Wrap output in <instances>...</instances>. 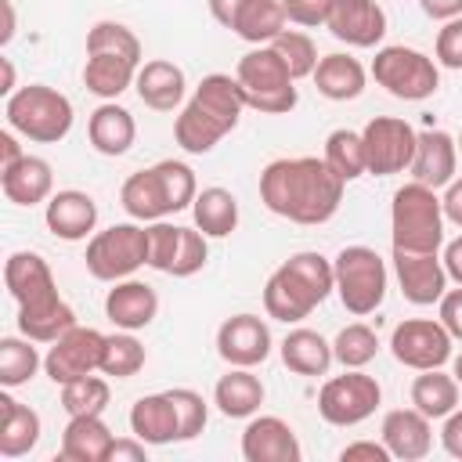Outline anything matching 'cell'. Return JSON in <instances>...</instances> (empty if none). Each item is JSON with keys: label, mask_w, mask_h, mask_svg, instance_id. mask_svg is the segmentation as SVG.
<instances>
[{"label": "cell", "mask_w": 462, "mask_h": 462, "mask_svg": "<svg viewBox=\"0 0 462 462\" xmlns=\"http://www.w3.org/2000/svg\"><path fill=\"white\" fill-rule=\"evenodd\" d=\"M346 180L336 177V170L318 155H296V159H274L260 173V202L292 224H325L336 217L343 202Z\"/></svg>", "instance_id": "6da1fadb"}, {"label": "cell", "mask_w": 462, "mask_h": 462, "mask_svg": "<svg viewBox=\"0 0 462 462\" xmlns=\"http://www.w3.org/2000/svg\"><path fill=\"white\" fill-rule=\"evenodd\" d=\"M4 282L18 303V332L32 343H54L76 325V310L58 296L51 263L40 253H11L4 263Z\"/></svg>", "instance_id": "7a4b0ae2"}, {"label": "cell", "mask_w": 462, "mask_h": 462, "mask_svg": "<svg viewBox=\"0 0 462 462\" xmlns=\"http://www.w3.org/2000/svg\"><path fill=\"white\" fill-rule=\"evenodd\" d=\"M242 112H245L242 83L227 72H209L202 76V83L173 119V137L188 155H206L238 126Z\"/></svg>", "instance_id": "3957f363"}, {"label": "cell", "mask_w": 462, "mask_h": 462, "mask_svg": "<svg viewBox=\"0 0 462 462\" xmlns=\"http://www.w3.org/2000/svg\"><path fill=\"white\" fill-rule=\"evenodd\" d=\"M336 289V271L332 260H325L314 249L292 253L263 285V310L274 321L296 325L303 321L314 307H321Z\"/></svg>", "instance_id": "277c9868"}, {"label": "cell", "mask_w": 462, "mask_h": 462, "mask_svg": "<svg viewBox=\"0 0 462 462\" xmlns=\"http://www.w3.org/2000/svg\"><path fill=\"white\" fill-rule=\"evenodd\" d=\"M390 238L393 249H408V253H437L444 245V206L437 188L411 180L393 191Z\"/></svg>", "instance_id": "5b68a950"}, {"label": "cell", "mask_w": 462, "mask_h": 462, "mask_svg": "<svg viewBox=\"0 0 462 462\" xmlns=\"http://www.w3.org/2000/svg\"><path fill=\"white\" fill-rule=\"evenodd\" d=\"M4 116H7V126L25 137V141H36V144H58L69 137L72 130V101L47 87V83H25L18 87L7 105H4Z\"/></svg>", "instance_id": "8992f818"}, {"label": "cell", "mask_w": 462, "mask_h": 462, "mask_svg": "<svg viewBox=\"0 0 462 462\" xmlns=\"http://www.w3.org/2000/svg\"><path fill=\"white\" fill-rule=\"evenodd\" d=\"M235 79L245 90V108L263 112V116H285L296 108L300 94H296V79L289 72V65L282 61V54L271 43L253 47L249 54L238 58L235 65Z\"/></svg>", "instance_id": "52a82bcc"}, {"label": "cell", "mask_w": 462, "mask_h": 462, "mask_svg": "<svg viewBox=\"0 0 462 462\" xmlns=\"http://www.w3.org/2000/svg\"><path fill=\"white\" fill-rule=\"evenodd\" d=\"M332 271H336L339 303L354 318L375 314L383 307L390 274H386V260L372 245H343L332 260Z\"/></svg>", "instance_id": "ba28073f"}, {"label": "cell", "mask_w": 462, "mask_h": 462, "mask_svg": "<svg viewBox=\"0 0 462 462\" xmlns=\"http://www.w3.org/2000/svg\"><path fill=\"white\" fill-rule=\"evenodd\" d=\"M372 79L397 101H426L440 87V65H437V58H430L415 47L390 43V47L375 51Z\"/></svg>", "instance_id": "9c48e42d"}, {"label": "cell", "mask_w": 462, "mask_h": 462, "mask_svg": "<svg viewBox=\"0 0 462 462\" xmlns=\"http://www.w3.org/2000/svg\"><path fill=\"white\" fill-rule=\"evenodd\" d=\"M83 263H87L90 278H97V282L130 278L137 267L148 263V227H141V220H126V224H112V227L90 235Z\"/></svg>", "instance_id": "30bf717a"}, {"label": "cell", "mask_w": 462, "mask_h": 462, "mask_svg": "<svg viewBox=\"0 0 462 462\" xmlns=\"http://www.w3.org/2000/svg\"><path fill=\"white\" fill-rule=\"evenodd\" d=\"M383 401V390L375 383V375L361 372V368H343V375H332L321 393H318V415L328 422V426H357L365 419L375 415Z\"/></svg>", "instance_id": "8fae6325"}, {"label": "cell", "mask_w": 462, "mask_h": 462, "mask_svg": "<svg viewBox=\"0 0 462 462\" xmlns=\"http://www.w3.org/2000/svg\"><path fill=\"white\" fill-rule=\"evenodd\" d=\"M451 332L440 325V318H404L390 336V354L397 365L411 372L440 368L451 361Z\"/></svg>", "instance_id": "7c38bea8"}, {"label": "cell", "mask_w": 462, "mask_h": 462, "mask_svg": "<svg viewBox=\"0 0 462 462\" xmlns=\"http://www.w3.org/2000/svg\"><path fill=\"white\" fill-rule=\"evenodd\" d=\"M361 141H365L368 173H375V177L404 173L415 159V130H411V123H404L397 116L368 119L361 130Z\"/></svg>", "instance_id": "4fadbf2b"}, {"label": "cell", "mask_w": 462, "mask_h": 462, "mask_svg": "<svg viewBox=\"0 0 462 462\" xmlns=\"http://www.w3.org/2000/svg\"><path fill=\"white\" fill-rule=\"evenodd\" d=\"M105 332L97 328H83V325H72L65 336H58L51 343V350L43 354V372L54 386H65L79 375H90V372H101V354H105Z\"/></svg>", "instance_id": "5bb4252c"}, {"label": "cell", "mask_w": 462, "mask_h": 462, "mask_svg": "<svg viewBox=\"0 0 462 462\" xmlns=\"http://www.w3.org/2000/svg\"><path fill=\"white\" fill-rule=\"evenodd\" d=\"M271 328L256 314H231L217 328V354L235 368H256L271 357Z\"/></svg>", "instance_id": "9a60e30c"}, {"label": "cell", "mask_w": 462, "mask_h": 462, "mask_svg": "<svg viewBox=\"0 0 462 462\" xmlns=\"http://www.w3.org/2000/svg\"><path fill=\"white\" fill-rule=\"evenodd\" d=\"M325 29L346 47H379L386 36V11L375 0H332Z\"/></svg>", "instance_id": "2e32d148"}, {"label": "cell", "mask_w": 462, "mask_h": 462, "mask_svg": "<svg viewBox=\"0 0 462 462\" xmlns=\"http://www.w3.org/2000/svg\"><path fill=\"white\" fill-rule=\"evenodd\" d=\"M393 274H397L404 300L415 307L440 303V296L448 292V271H444V260L437 253L393 249Z\"/></svg>", "instance_id": "e0dca14e"}, {"label": "cell", "mask_w": 462, "mask_h": 462, "mask_svg": "<svg viewBox=\"0 0 462 462\" xmlns=\"http://www.w3.org/2000/svg\"><path fill=\"white\" fill-rule=\"evenodd\" d=\"M242 458L245 462H300L303 448L296 430L278 415H253L242 430Z\"/></svg>", "instance_id": "ac0fdd59"}, {"label": "cell", "mask_w": 462, "mask_h": 462, "mask_svg": "<svg viewBox=\"0 0 462 462\" xmlns=\"http://www.w3.org/2000/svg\"><path fill=\"white\" fill-rule=\"evenodd\" d=\"M458 170V141L448 130H419L415 134V159L408 166L411 180L426 188H448Z\"/></svg>", "instance_id": "d6986e66"}, {"label": "cell", "mask_w": 462, "mask_h": 462, "mask_svg": "<svg viewBox=\"0 0 462 462\" xmlns=\"http://www.w3.org/2000/svg\"><path fill=\"white\" fill-rule=\"evenodd\" d=\"M383 444L397 462H419L433 448V419L422 415L415 404L411 408H393L383 415Z\"/></svg>", "instance_id": "ffe728a7"}, {"label": "cell", "mask_w": 462, "mask_h": 462, "mask_svg": "<svg viewBox=\"0 0 462 462\" xmlns=\"http://www.w3.org/2000/svg\"><path fill=\"white\" fill-rule=\"evenodd\" d=\"M119 202L126 209L130 220H141V224H152V220H166L173 213V199H170V188H166V177H162V166H148V170H137L123 180L119 188Z\"/></svg>", "instance_id": "44dd1931"}, {"label": "cell", "mask_w": 462, "mask_h": 462, "mask_svg": "<svg viewBox=\"0 0 462 462\" xmlns=\"http://www.w3.org/2000/svg\"><path fill=\"white\" fill-rule=\"evenodd\" d=\"M43 224L54 238L61 242H83L87 235H94V224H97V202L79 191V188H65V191H54L47 199V209H43Z\"/></svg>", "instance_id": "7402d4cb"}, {"label": "cell", "mask_w": 462, "mask_h": 462, "mask_svg": "<svg viewBox=\"0 0 462 462\" xmlns=\"http://www.w3.org/2000/svg\"><path fill=\"white\" fill-rule=\"evenodd\" d=\"M105 314L116 328H126V332L148 328L159 314V292L148 282H137V278L112 282V289L105 296Z\"/></svg>", "instance_id": "603a6c76"}, {"label": "cell", "mask_w": 462, "mask_h": 462, "mask_svg": "<svg viewBox=\"0 0 462 462\" xmlns=\"http://www.w3.org/2000/svg\"><path fill=\"white\" fill-rule=\"evenodd\" d=\"M0 188H4V199L14 206H40L54 195V170L47 159L25 152L18 162L0 170Z\"/></svg>", "instance_id": "cb8c5ba5"}, {"label": "cell", "mask_w": 462, "mask_h": 462, "mask_svg": "<svg viewBox=\"0 0 462 462\" xmlns=\"http://www.w3.org/2000/svg\"><path fill=\"white\" fill-rule=\"evenodd\" d=\"M134 90L137 97L155 108V112H173L184 105V94H188V79H184V69L166 61V58H152L137 69V79H134Z\"/></svg>", "instance_id": "d4e9b609"}, {"label": "cell", "mask_w": 462, "mask_h": 462, "mask_svg": "<svg viewBox=\"0 0 462 462\" xmlns=\"http://www.w3.org/2000/svg\"><path fill=\"white\" fill-rule=\"evenodd\" d=\"M87 137H90L94 152L116 159V155H126V152L134 148V141H137V123H134V116H130L123 105L101 101V105L90 112V119H87Z\"/></svg>", "instance_id": "484cf974"}, {"label": "cell", "mask_w": 462, "mask_h": 462, "mask_svg": "<svg viewBox=\"0 0 462 462\" xmlns=\"http://www.w3.org/2000/svg\"><path fill=\"white\" fill-rule=\"evenodd\" d=\"M130 433L141 437L148 448L173 444L177 433H180V422H177V408H173L170 393H144V397H137L134 408H130Z\"/></svg>", "instance_id": "4316f807"}, {"label": "cell", "mask_w": 462, "mask_h": 462, "mask_svg": "<svg viewBox=\"0 0 462 462\" xmlns=\"http://www.w3.org/2000/svg\"><path fill=\"white\" fill-rule=\"evenodd\" d=\"M116 437L101 415H69L61 433V458L69 462H108Z\"/></svg>", "instance_id": "83f0119b"}, {"label": "cell", "mask_w": 462, "mask_h": 462, "mask_svg": "<svg viewBox=\"0 0 462 462\" xmlns=\"http://www.w3.org/2000/svg\"><path fill=\"white\" fill-rule=\"evenodd\" d=\"M365 83H368V72L365 65L354 58V54H325L318 58V69H314V87L321 97L328 101H354L365 94Z\"/></svg>", "instance_id": "f1b7e54d"}, {"label": "cell", "mask_w": 462, "mask_h": 462, "mask_svg": "<svg viewBox=\"0 0 462 462\" xmlns=\"http://www.w3.org/2000/svg\"><path fill=\"white\" fill-rule=\"evenodd\" d=\"M40 430L43 422L29 404L14 401L11 393H0V455L4 458L29 455L40 444Z\"/></svg>", "instance_id": "f546056e"}, {"label": "cell", "mask_w": 462, "mask_h": 462, "mask_svg": "<svg viewBox=\"0 0 462 462\" xmlns=\"http://www.w3.org/2000/svg\"><path fill=\"white\" fill-rule=\"evenodd\" d=\"M263 393L267 390H263L260 375H253L249 368H235L231 365V372L220 375L217 386H213V404L227 419H253L260 411V404H263Z\"/></svg>", "instance_id": "4dcf8cb0"}, {"label": "cell", "mask_w": 462, "mask_h": 462, "mask_svg": "<svg viewBox=\"0 0 462 462\" xmlns=\"http://www.w3.org/2000/svg\"><path fill=\"white\" fill-rule=\"evenodd\" d=\"M285 25H289V14H285L282 0H242L227 22V29L253 47L271 43L278 32H285Z\"/></svg>", "instance_id": "1f68e13d"}, {"label": "cell", "mask_w": 462, "mask_h": 462, "mask_svg": "<svg viewBox=\"0 0 462 462\" xmlns=\"http://www.w3.org/2000/svg\"><path fill=\"white\" fill-rule=\"evenodd\" d=\"M278 350H282V365L296 375H325L336 361L332 343L314 328H292Z\"/></svg>", "instance_id": "d6a6232c"}, {"label": "cell", "mask_w": 462, "mask_h": 462, "mask_svg": "<svg viewBox=\"0 0 462 462\" xmlns=\"http://www.w3.org/2000/svg\"><path fill=\"white\" fill-rule=\"evenodd\" d=\"M137 61L130 58H119V54H87V65H83V87L101 97V101H116L126 87H134L137 79Z\"/></svg>", "instance_id": "836d02e7"}, {"label": "cell", "mask_w": 462, "mask_h": 462, "mask_svg": "<svg viewBox=\"0 0 462 462\" xmlns=\"http://www.w3.org/2000/svg\"><path fill=\"white\" fill-rule=\"evenodd\" d=\"M191 217L206 238H227L238 227V199L227 188H202L191 202Z\"/></svg>", "instance_id": "e575fe53"}, {"label": "cell", "mask_w": 462, "mask_h": 462, "mask_svg": "<svg viewBox=\"0 0 462 462\" xmlns=\"http://www.w3.org/2000/svg\"><path fill=\"white\" fill-rule=\"evenodd\" d=\"M458 390L462 386L455 375H448L440 368H426L411 379V404L430 419H444L458 408Z\"/></svg>", "instance_id": "d590c367"}, {"label": "cell", "mask_w": 462, "mask_h": 462, "mask_svg": "<svg viewBox=\"0 0 462 462\" xmlns=\"http://www.w3.org/2000/svg\"><path fill=\"white\" fill-rule=\"evenodd\" d=\"M321 159H325V162L336 170V177H343L346 184L368 173L365 141H361L357 130H346V126H339V130H332V134L325 137V155H321Z\"/></svg>", "instance_id": "8d00e7d4"}, {"label": "cell", "mask_w": 462, "mask_h": 462, "mask_svg": "<svg viewBox=\"0 0 462 462\" xmlns=\"http://www.w3.org/2000/svg\"><path fill=\"white\" fill-rule=\"evenodd\" d=\"M40 365H43V357H40V350L32 346L29 336H4V339H0V383H4L7 390L25 386V383L36 375Z\"/></svg>", "instance_id": "74e56055"}, {"label": "cell", "mask_w": 462, "mask_h": 462, "mask_svg": "<svg viewBox=\"0 0 462 462\" xmlns=\"http://www.w3.org/2000/svg\"><path fill=\"white\" fill-rule=\"evenodd\" d=\"M144 361H148V354H144L141 339H137L134 332L119 328V332H112V336L105 339L101 375H108V379H130V375H137V372L144 368Z\"/></svg>", "instance_id": "f35d334b"}, {"label": "cell", "mask_w": 462, "mask_h": 462, "mask_svg": "<svg viewBox=\"0 0 462 462\" xmlns=\"http://www.w3.org/2000/svg\"><path fill=\"white\" fill-rule=\"evenodd\" d=\"M108 397H112V390H108V379H101V375H79V379H72V383H65L61 386V408L69 411V415H101L105 408H108Z\"/></svg>", "instance_id": "ab89813d"}, {"label": "cell", "mask_w": 462, "mask_h": 462, "mask_svg": "<svg viewBox=\"0 0 462 462\" xmlns=\"http://www.w3.org/2000/svg\"><path fill=\"white\" fill-rule=\"evenodd\" d=\"M332 354H336V361L343 368H365L379 354V336L365 321H354V325H346V328L336 332Z\"/></svg>", "instance_id": "60d3db41"}, {"label": "cell", "mask_w": 462, "mask_h": 462, "mask_svg": "<svg viewBox=\"0 0 462 462\" xmlns=\"http://www.w3.org/2000/svg\"><path fill=\"white\" fill-rule=\"evenodd\" d=\"M87 54H119L141 65V40L123 22H94L87 32Z\"/></svg>", "instance_id": "b9f144b4"}, {"label": "cell", "mask_w": 462, "mask_h": 462, "mask_svg": "<svg viewBox=\"0 0 462 462\" xmlns=\"http://www.w3.org/2000/svg\"><path fill=\"white\" fill-rule=\"evenodd\" d=\"M271 47L282 54V61L289 65L292 79L314 76V69H318V47H314V40H310L307 32H300V29H285V32H278V36L271 40Z\"/></svg>", "instance_id": "7bdbcfd3"}, {"label": "cell", "mask_w": 462, "mask_h": 462, "mask_svg": "<svg viewBox=\"0 0 462 462\" xmlns=\"http://www.w3.org/2000/svg\"><path fill=\"white\" fill-rule=\"evenodd\" d=\"M166 393H170V401L177 408V422H180L177 440H195L209 422V404L202 401V393H195L188 386H177V390H166Z\"/></svg>", "instance_id": "ee69618b"}, {"label": "cell", "mask_w": 462, "mask_h": 462, "mask_svg": "<svg viewBox=\"0 0 462 462\" xmlns=\"http://www.w3.org/2000/svg\"><path fill=\"white\" fill-rule=\"evenodd\" d=\"M209 260V245H206V235L199 227H180V238H177V253H173V267H170V278H191L206 267Z\"/></svg>", "instance_id": "f6af8a7d"}, {"label": "cell", "mask_w": 462, "mask_h": 462, "mask_svg": "<svg viewBox=\"0 0 462 462\" xmlns=\"http://www.w3.org/2000/svg\"><path fill=\"white\" fill-rule=\"evenodd\" d=\"M177 238H180V224L152 220V224H148V267L170 274L173 253H177Z\"/></svg>", "instance_id": "bcb514c9"}, {"label": "cell", "mask_w": 462, "mask_h": 462, "mask_svg": "<svg viewBox=\"0 0 462 462\" xmlns=\"http://www.w3.org/2000/svg\"><path fill=\"white\" fill-rule=\"evenodd\" d=\"M433 54H437V65L455 69V72L462 69V14H458V18H448V22L437 29Z\"/></svg>", "instance_id": "7dc6e473"}, {"label": "cell", "mask_w": 462, "mask_h": 462, "mask_svg": "<svg viewBox=\"0 0 462 462\" xmlns=\"http://www.w3.org/2000/svg\"><path fill=\"white\" fill-rule=\"evenodd\" d=\"M328 4H332V0H282L289 22H292V25H303V29H318V25H325Z\"/></svg>", "instance_id": "c3c4849f"}, {"label": "cell", "mask_w": 462, "mask_h": 462, "mask_svg": "<svg viewBox=\"0 0 462 462\" xmlns=\"http://www.w3.org/2000/svg\"><path fill=\"white\" fill-rule=\"evenodd\" d=\"M437 307H440L437 310L440 314V325L451 332V339H462V285L458 289H448Z\"/></svg>", "instance_id": "681fc988"}, {"label": "cell", "mask_w": 462, "mask_h": 462, "mask_svg": "<svg viewBox=\"0 0 462 462\" xmlns=\"http://www.w3.org/2000/svg\"><path fill=\"white\" fill-rule=\"evenodd\" d=\"M339 458H343V462H357V458H361V462H390L393 455H390V448H386L383 440H379V444H375V440H354V444H346V448L339 451Z\"/></svg>", "instance_id": "f907efd6"}, {"label": "cell", "mask_w": 462, "mask_h": 462, "mask_svg": "<svg viewBox=\"0 0 462 462\" xmlns=\"http://www.w3.org/2000/svg\"><path fill=\"white\" fill-rule=\"evenodd\" d=\"M148 458V444L141 437H116L112 451H108V462H144Z\"/></svg>", "instance_id": "816d5d0a"}, {"label": "cell", "mask_w": 462, "mask_h": 462, "mask_svg": "<svg viewBox=\"0 0 462 462\" xmlns=\"http://www.w3.org/2000/svg\"><path fill=\"white\" fill-rule=\"evenodd\" d=\"M440 444L451 458H462V408H455L451 415H444V426H440Z\"/></svg>", "instance_id": "f5cc1de1"}, {"label": "cell", "mask_w": 462, "mask_h": 462, "mask_svg": "<svg viewBox=\"0 0 462 462\" xmlns=\"http://www.w3.org/2000/svg\"><path fill=\"white\" fill-rule=\"evenodd\" d=\"M440 206H444V220H451L455 227H462V177H455V180L444 188Z\"/></svg>", "instance_id": "db71d44e"}, {"label": "cell", "mask_w": 462, "mask_h": 462, "mask_svg": "<svg viewBox=\"0 0 462 462\" xmlns=\"http://www.w3.org/2000/svg\"><path fill=\"white\" fill-rule=\"evenodd\" d=\"M419 7L433 22H448V18H458L462 14V0H419Z\"/></svg>", "instance_id": "11a10c76"}, {"label": "cell", "mask_w": 462, "mask_h": 462, "mask_svg": "<svg viewBox=\"0 0 462 462\" xmlns=\"http://www.w3.org/2000/svg\"><path fill=\"white\" fill-rule=\"evenodd\" d=\"M440 260H444L448 278L462 285V235H458V238H451V242L444 245V256H440Z\"/></svg>", "instance_id": "9f6ffc18"}, {"label": "cell", "mask_w": 462, "mask_h": 462, "mask_svg": "<svg viewBox=\"0 0 462 462\" xmlns=\"http://www.w3.org/2000/svg\"><path fill=\"white\" fill-rule=\"evenodd\" d=\"M25 152H22V144H18V137H14V130L7 126L4 134H0V170L4 166H11V162H18Z\"/></svg>", "instance_id": "6f0895ef"}, {"label": "cell", "mask_w": 462, "mask_h": 462, "mask_svg": "<svg viewBox=\"0 0 462 462\" xmlns=\"http://www.w3.org/2000/svg\"><path fill=\"white\" fill-rule=\"evenodd\" d=\"M206 4H209V14L227 29V22H231V14L238 11V4H242V0H206Z\"/></svg>", "instance_id": "680465c9"}, {"label": "cell", "mask_w": 462, "mask_h": 462, "mask_svg": "<svg viewBox=\"0 0 462 462\" xmlns=\"http://www.w3.org/2000/svg\"><path fill=\"white\" fill-rule=\"evenodd\" d=\"M14 40V7L11 0H4V32H0V43H11Z\"/></svg>", "instance_id": "91938a15"}, {"label": "cell", "mask_w": 462, "mask_h": 462, "mask_svg": "<svg viewBox=\"0 0 462 462\" xmlns=\"http://www.w3.org/2000/svg\"><path fill=\"white\" fill-rule=\"evenodd\" d=\"M0 65H4V87L0 90L11 97L14 94V65H11V58H0Z\"/></svg>", "instance_id": "94428289"}, {"label": "cell", "mask_w": 462, "mask_h": 462, "mask_svg": "<svg viewBox=\"0 0 462 462\" xmlns=\"http://www.w3.org/2000/svg\"><path fill=\"white\" fill-rule=\"evenodd\" d=\"M451 375H455L458 386H462V354H451Z\"/></svg>", "instance_id": "6125c7cd"}, {"label": "cell", "mask_w": 462, "mask_h": 462, "mask_svg": "<svg viewBox=\"0 0 462 462\" xmlns=\"http://www.w3.org/2000/svg\"><path fill=\"white\" fill-rule=\"evenodd\" d=\"M455 141H458V155H462V134H458V137H455Z\"/></svg>", "instance_id": "be15d7a7"}]
</instances>
